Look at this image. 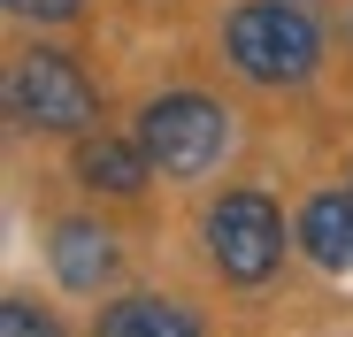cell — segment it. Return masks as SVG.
I'll return each mask as SVG.
<instances>
[{"label":"cell","instance_id":"cell-7","mask_svg":"<svg viewBox=\"0 0 353 337\" xmlns=\"http://www.w3.org/2000/svg\"><path fill=\"white\" fill-rule=\"evenodd\" d=\"M300 246H307L315 268L353 276V184H323V192H307V207H300Z\"/></svg>","mask_w":353,"mask_h":337},{"label":"cell","instance_id":"cell-2","mask_svg":"<svg viewBox=\"0 0 353 337\" xmlns=\"http://www.w3.org/2000/svg\"><path fill=\"white\" fill-rule=\"evenodd\" d=\"M8 116L16 131H46V138H85L100 123V85L85 77L77 54L62 46H23L8 69Z\"/></svg>","mask_w":353,"mask_h":337},{"label":"cell","instance_id":"cell-3","mask_svg":"<svg viewBox=\"0 0 353 337\" xmlns=\"http://www.w3.org/2000/svg\"><path fill=\"white\" fill-rule=\"evenodd\" d=\"M200 246H208V268L223 276V284H269V276L284 268V215L269 192L239 184V192H223L208 215H200Z\"/></svg>","mask_w":353,"mask_h":337},{"label":"cell","instance_id":"cell-1","mask_svg":"<svg viewBox=\"0 0 353 337\" xmlns=\"http://www.w3.org/2000/svg\"><path fill=\"white\" fill-rule=\"evenodd\" d=\"M223 62L261 92H292L323 62V23L300 0H239L223 16Z\"/></svg>","mask_w":353,"mask_h":337},{"label":"cell","instance_id":"cell-8","mask_svg":"<svg viewBox=\"0 0 353 337\" xmlns=\"http://www.w3.org/2000/svg\"><path fill=\"white\" fill-rule=\"evenodd\" d=\"M100 329L108 337H200V314L176 299H115L100 307Z\"/></svg>","mask_w":353,"mask_h":337},{"label":"cell","instance_id":"cell-10","mask_svg":"<svg viewBox=\"0 0 353 337\" xmlns=\"http://www.w3.org/2000/svg\"><path fill=\"white\" fill-rule=\"evenodd\" d=\"M0 329H8V337H54V314L46 307H31V299H8V307H0Z\"/></svg>","mask_w":353,"mask_h":337},{"label":"cell","instance_id":"cell-6","mask_svg":"<svg viewBox=\"0 0 353 337\" xmlns=\"http://www.w3.org/2000/svg\"><path fill=\"white\" fill-rule=\"evenodd\" d=\"M70 168H77L85 192H108V199H139V192L154 184V153L139 146V131H131V138H108V131L92 138V131H85L77 153H70Z\"/></svg>","mask_w":353,"mask_h":337},{"label":"cell","instance_id":"cell-4","mask_svg":"<svg viewBox=\"0 0 353 337\" xmlns=\"http://www.w3.org/2000/svg\"><path fill=\"white\" fill-rule=\"evenodd\" d=\"M139 146L154 153L161 177L192 184L208 168H223V153H230V107H215L208 92H161L139 107Z\"/></svg>","mask_w":353,"mask_h":337},{"label":"cell","instance_id":"cell-5","mask_svg":"<svg viewBox=\"0 0 353 337\" xmlns=\"http://www.w3.org/2000/svg\"><path fill=\"white\" fill-rule=\"evenodd\" d=\"M46 261H54V284H62V292L100 299V292L115 284V261H123V253H115V230L70 215V222H54V230H46Z\"/></svg>","mask_w":353,"mask_h":337},{"label":"cell","instance_id":"cell-9","mask_svg":"<svg viewBox=\"0 0 353 337\" xmlns=\"http://www.w3.org/2000/svg\"><path fill=\"white\" fill-rule=\"evenodd\" d=\"M16 23H77L85 16V0H0Z\"/></svg>","mask_w":353,"mask_h":337}]
</instances>
